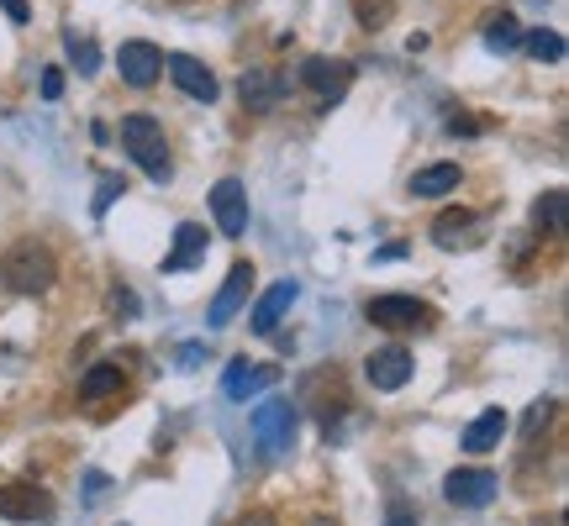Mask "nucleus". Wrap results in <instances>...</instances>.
I'll return each mask as SVG.
<instances>
[{
  "label": "nucleus",
  "instance_id": "1",
  "mask_svg": "<svg viewBox=\"0 0 569 526\" xmlns=\"http://www.w3.org/2000/svg\"><path fill=\"white\" fill-rule=\"evenodd\" d=\"M0 284L17 290V295H48V290L59 284V259L48 253V243L21 237V243H11L6 259H0Z\"/></svg>",
  "mask_w": 569,
  "mask_h": 526
},
{
  "label": "nucleus",
  "instance_id": "2",
  "mask_svg": "<svg viewBox=\"0 0 569 526\" xmlns=\"http://www.w3.org/2000/svg\"><path fill=\"white\" fill-rule=\"evenodd\" d=\"M122 148L127 159H138V169L148 174V180H169L174 174V163H169V142H163V127L148 117V111H132V117H122Z\"/></svg>",
  "mask_w": 569,
  "mask_h": 526
},
{
  "label": "nucleus",
  "instance_id": "3",
  "mask_svg": "<svg viewBox=\"0 0 569 526\" xmlns=\"http://www.w3.org/2000/svg\"><path fill=\"white\" fill-rule=\"evenodd\" d=\"M248 437H253V453H259L264 464L284 458L290 443H296V405L290 401H264L253 416H248Z\"/></svg>",
  "mask_w": 569,
  "mask_h": 526
},
{
  "label": "nucleus",
  "instance_id": "4",
  "mask_svg": "<svg viewBox=\"0 0 569 526\" xmlns=\"http://www.w3.org/2000/svg\"><path fill=\"white\" fill-rule=\"evenodd\" d=\"M369 322L386 332H432V305H422L417 295H375L369 301Z\"/></svg>",
  "mask_w": 569,
  "mask_h": 526
},
{
  "label": "nucleus",
  "instance_id": "5",
  "mask_svg": "<svg viewBox=\"0 0 569 526\" xmlns=\"http://www.w3.org/2000/svg\"><path fill=\"white\" fill-rule=\"evenodd\" d=\"M301 84L317 95L322 105L332 101H343L348 95V84H353V63L348 59H327V53H317V59H306L301 63Z\"/></svg>",
  "mask_w": 569,
  "mask_h": 526
},
{
  "label": "nucleus",
  "instance_id": "6",
  "mask_svg": "<svg viewBox=\"0 0 569 526\" xmlns=\"http://www.w3.org/2000/svg\"><path fill=\"white\" fill-rule=\"evenodd\" d=\"M496 489H501V479L490 468H453L443 479L448 506H459V510H486L496 500Z\"/></svg>",
  "mask_w": 569,
  "mask_h": 526
},
{
  "label": "nucleus",
  "instance_id": "7",
  "mask_svg": "<svg viewBox=\"0 0 569 526\" xmlns=\"http://www.w3.org/2000/svg\"><path fill=\"white\" fill-rule=\"evenodd\" d=\"M248 290H253V263H232L227 269L222 290H217V301H211V311H206V326H227L238 311L248 305Z\"/></svg>",
  "mask_w": 569,
  "mask_h": 526
},
{
  "label": "nucleus",
  "instance_id": "8",
  "mask_svg": "<svg viewBox=\"0 0 569 526\" xmlns=\"http://www.w3.org/2000/svg\"><path fill=\"white\" fill-rule=\"evenodd\" d=\"M211 216H217V226H222V237H243L248 232L243 180H217V190H211Z\"/></svg>",
  "mask_w": 569,
  "mask_h": 526
},
{
  "label": "nucleus",
  "instance_id": "9",
  "mask_svg": "<svg viewBox=\"0 0 569 526\" xmlns=\"http://www.w3.org/2000/svg\"><path fill=\"white\" fill-rule=\"evenodd\" d=\"M163 69H169V80L180 84L190 101H217V90H222V84H217V74H211L201 59H190V53H169V59H163Z\"/></svg>",
  "mask_w": 569,
  "mask_h": 526
},
{
  "label": "nucleus",
  "instance_id": "10",
  "mask_svg": "<svg viewBox=\"0 0 569 526\" xmlns=\"http://www.w3.org/2000/svg\"><path fill=\"white\" fill-rule=\"evenodd\" d=\"M365 380L375 390H386V395L407 390V380H411V353H407V347H380V353H369Z\"/></svg>",
  "mask_w": 569,
  "mask_h": 526
},
{
  "label": "nucleus",
  "instance_id": "11",
  "mask_svg": "<svg viewBox=\"0 0 569 526\" xmlns=\"http://www.w3.org/2000/svg\"><path fill=\"white\" fill-rule=\"evenodd\" d=\"M117 69H122V80L132 84V90H148V84L163 74V53L153 48V42H122Z\"/></svg>",
  "mask_w": 569,
  "mask_h": 526
},
{
  "label": "nucleus",
  "instance_id": "12",
  "mask_svg": "<svg viewBox=\"0 0 569 526\" xmlns=\"http://www.w3.org/2000/svg\"><path fill=\"white\" fill-rule=\"evenodd\" d=\"M0 516H6V522H48V516H53V500H48V489H38V485H6L0 489Z\"/></svg>",
  "mask_w": 569,
  "mask_h": 526
},
{
  "label": "nucleus",
  "instance_id": "13",
  "mask_svg": "<svg viewBox=\"0 0 569 526\" xmlns=\"http://www.w3.org/2000/svg\"><path fill=\"white\" fill-rule=\"evenodd\" d=\"M284 90H290V80L284 74H274V69H248L243 80H238V95H243L248 111H274V105L284 101Z\"/></svg>",
  "mask_w": 569,
  "mask_h": 526
},
{
  "label": "nucleus",
  "instance_id": "14",
  "mask_svg": "<svg viewBox=\"0 0 569 526\" xmlns=\"http://www.w3.org/2000/svg\"><path fill=\"white\" fill-rule=\"evenodd\" d=\"M280 380V368L269 364H248V358H232L222 374V395L227 401H248V395H259V390H269Z\"/></svg>",
  "mask_w": 569,
  "mask_h": 526
},
{
  "label": "nucleus",
  "instance_id": "15",
  "mask_svg": "<svg viewBox=\"0 0 569 526\" xmlns=\"http://www.w3.org/2000/svg\"><path fill=\"white\" fill-rule=\"evenodd\" d=\"M296 295H301V284L296 280H280V284H269V295L259 305H253V316H248V326L259 332V337H269L274 326H280V316L296 305Z\"/></svg>",
  "mask_w": 569,
  "mask_h": 526
},
{
  "label": "nucleus",
  "instance_id": "16",
  "mask_svg": "<svg viewBox=\"0 0 569 526\" xmlns=\"http://www.w3.org/2000/svg\"><path fill=\"white\" fill-rule=\"evenodd\" d=\"M206 226H196V222H184L180 232H174V253L163 259V274H184V269H196V263L206 259Z\"/></svg>",
  "mask_w": 569,
  "mask_h": 526
},
{
  "label": "nucleus",
  "instance_id": "17",
  "mask_svg": "<svg viewBox=\"0 0 569 526\" xmlns=\"http://www.w3.org/2000/svg\"><path fill=\"white\" fill-rule=\"evenodd\" d=\"M501 437H507V411L490 405V411H480V416L465 426V453H490Z\"/></svg>",
  "mask_w": 569,
  "mask_h": 526
},
{
  "label": "nucleus",
  "instance_id": "18",
  "mask_svg": "<svg viewBox=\"0 0 569 526\" xmlns=\"http://www.w3.org/2000/svg\"><path fill=\"white\" fill-rule=\"evenodd\" d=\"M475 226H480V216H475V211H459V205H453V211H443V216L432 222V243L448 247V253H453V247H469Z\"/></svg>",
  "mask_w": 569,
  "mask_h": 526
},
{
  "label": "nucleus",
  "instance_id": "19",
  "mask_svg": "<svg viewBox=\"0 0 569 526\" xmlns=\"http://www.w3.org/2000/svg\"><path fill=\"white\" fill-rule=\"evenodd\" d=\"M448 190H459V163H432V169H417V180H411V195H448Z\"/></svg>",
  "mask_w": 569,
  "mask_h": 526
},
{
  "label": "nucleus",
  "instance_id": "20",
  "mask_svg": "<svg viewBox=\"0 0 569 526\" xmlns=\"http://www.w3.org/2000/svg\"><path fill=\"white\" fill-rule=\"evenodd\" d=\"M122 364H96V368H84V380H80V401H106V395H117L122 390Z\"/></svg>",
  "mask_w": 569,
  "mask_h": 526
},
{
  "label": "nucleus",
  "instance_id": "21",
  "mask_svg": "<svg viewBox=\"0 0 569 526\" xmlns=\"http://www.w3.org/2000/svg\"><path fill=\"white\" fill-rule=\"evenodd\" d=\"M486 48H490V53H511V48H522V27H517V17H511V11L486 17Z\"/></svg>",
  "mask_w": 569,
  "mask_h": 526
},
{
  "label": "nucleus",
  "instance_id": "22",
  "mask_svg": "<svg viewBox=\"0 0 569 526\" xmlns=\"http://www.w3.org/2000/svg\"><path fill=\"white\" fill-rule=\"evenodd\" d=\"M522 48H528L538 63H559V59H565V38H559L553 27H532V32H522Z\"/></svg>",
  "mask_w": 569,
  "mask_h": 526
},
{
  "label": "nucleus",
  "instance_id": "23",
  "mask_svg": "<svg viewBox=\"0 0 569 526\" xmlns=\"http://www.w3.org/2000/svg\"><path fill=\"white\" fill-rule=\"evenodd\" d=\"M63 48H69V59H74V69H80V74H96V69H101V48L84 38V32H69V38H63Z\"/></svg>",
  "mask_w": 569,
  "mask_h": 526
},
{
  "label": "nucleus",
  "instance_id": "24",
  "mask_svg": "<svg viewBox=\"0 0 569 526\" xmlns=\"http://www.w3.org/2000/svg\"><path fill=\"white\" fill-rule=\"evenodd\" d=\"M532 222L549 226V232H559V226H565V190H543L538 205H532Z\"/></svg>",
  "mask_w": 569,
  "mask_h": 526
},
{
  "label": "nucleus",
  "instance_id": "25",
  "mask_svg": "<svg viewBox=\"0 0 569 526\" xmlns=\"http://www.w3.org/2000/svg\"><path fill=\"white\" fill-rule=\"evenodd\" d=\"M553 411H559L553 401H538V405L528 411V422H522V432H528V437H538V432H543V426L553 422Z\"/></svg>",
  "mask_w": 569,
  "mask_h": 526
},
{
  "label": "nucleus",
  "instance_id": "26",
  "mask_svg": "<svg viewBox=\"0 0 569 526\" xmlns=\"http://www.w3.org/2000/svg\"><path fill=\"white\" fill-rule=\"evenodd\" d=\"M359 21H365V27H386V21H390V0H359Z\"/></svg>",
  "mask_w": 569,
  "mask_h": 526
},
{
  "label": "nucleus",
  "instance_id": "27",
  "mask_svg": "<svg viewBox=\"0 0 569 526\" xmlns=\"http://www.w3.org/2000/svg\"><path fill=\"white\" fill-rule=\"evenodd\" d=\"M122 190H127L122 180H111V174H106V180H101V190H96V216H106V211H111V201H117Z\"/></svg>",
  "mask_w": 569,
  "mask_h": 526
},
{
  "label": "nucleus",
  "instance_id": "28",
  "mask_svg": "<svg viewBox=\"0 0 569 526\" xmlns=\"http://www.w3.org/2000/svg\"><path fill=\"white\" fill-rule=\"evenodd\" d=\"M84 489H90V495H84V506H101V500H106V489H111V479L90 468V474H84Z\"/></svg>",
  "mask_w": 569,
  "mask_h": 526
},
{
  "label": "nucleus",
  "instance_id": "29",
  "mask_svg": "<svg viewBox=\"0 0 569 526\" xmlns=\"http://www.w3.org/2000/svg\"><path fill=\"white\" fill-rule=\"evenodd\" d=\"M63 95V69H42V101H59Z\"/></svg>",
  "mask_w": 569,
  "mask_h": 526
},
{
  "label": "nucleus",
  "instance_id": "30",
  "mask_svg": "<svg viewBox=\"0 0 569 526\" xmlns=\"http://www.w3.org/2000/svg\"><path fill=\"white\" fill-rule=\"evenodd\" d=\"M386 526H422V522H417V510H411V506H396L386 516Z\"/></svg>",
  "mask_w": 569,
  "mask_h": 526
},
{
  "label": "nucleus",
  "instance_id": "31",
  "mask_svg": "<svg viewBox=\"0 0 569 526\" xmlns=\"http://www.w3.org/2000/svg\"><path fill=\"white\" fill-rule=\"evenodd\" d=\"M201 358H206V347H201V343H184V347H180V368H196Z\"/></svg>",
  "mask_w": 569,
  "mask_h": 526
},
{
  "label": "nucleus",
  "instance_id": "32",
  "mask_svg": "<svg viewBox=\"0 0 569 526\" xmlns=\"http://www.w3.org/2000/svg\"><path fill=\"white\" fill-rule=\"evenodd\" d=\"M0 11H6L11 21H27V17H32V6H27V0H0Z\"/></svg>",
  "mask_w": 569,
  "mask_h": 526
},
{
  "label": "nucleus",
  "instance_id": "33",
  "mask_svg": "<svg viewBox=\"0 0 569 526\" xmlns=\"http://www.w3.org/2000/svg\"><path fill=\"white\" fill-rule=\"evenodd\" d=\"M243 526H280V522H274L269 510H253V516H243Z\"/></svg>",
  "mask_w": 569,
  "mask_h": 526
},
{
  "label": "nucleus",
  "instance_id": "34",
  "mask_svg": "<svg viewBox=\"0 0 569 526\" xmlns=\"http://www.w3.org/2000/svg\"><path fill=\"white\" fill-rule=\"evenodd\" d=\"M111 305H117V311H138V301H132L127 290H117V295H111Z\"/></svg>",
  "mask_w": 569,
  "mask_h": 526
}]
</instances>
